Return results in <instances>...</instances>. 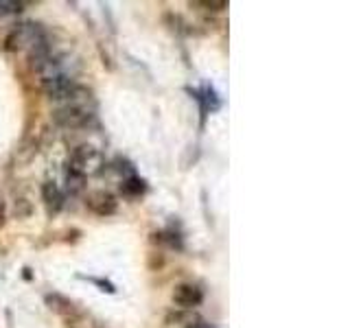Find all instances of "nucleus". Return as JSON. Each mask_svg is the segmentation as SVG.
I'll use <instances>...</instances> for the list:
<instances>
[{
    "mask_svg": "<svg viewBox=\"0 0 350 328\" xmlns=\"http://www.w3.org/2000/svg\"><path fill=\"white\" fill-rule=\"evenodd\" d=\"M57 107L53 112V120L66 129L85 127L94 118V96L85 85L75 83L68 92L55 98Z\"/></svg>",
    "mask_w": 350,
    "mask_h": 328,
    "instance_id": "f257e3e1",
    "label": "nucleus"
},
{
    "mask_svg": "<svg viewBox=\"0 0 350 328\" xmlns=\"http://www.w3.org/2000/svg\"><path fill=\"white\" fill-rule=\"evenodd\" d=\"M197 7H206L210 9V11H221V9L228 7V2H195Z\"/></svg>",
    "mask_w": 350,
    "mask_h": 328,
    "instance_id": "9d476101",
    "label": "nucleus"
},
{
    "mask_svg": "<svg viewBox=\"0 0 350 328\" xmlns=\"http://www.w3.org/2000/svg\"><path fill=\"white\" fill-rule=\"evenodd\" d=\"M173 300L180 307L193 309V307H197V304H202L204 293H202V289L195 285H180V287H175V291H173Z\"/></svg>",
    "mask_w": 350,
    "mask_h": 328,
    "instance_id": "20e7f679",
    "label": "nucleus"
},
{
    "mask_svg": "<svg viewBox=\"0 0 350 328\" xmlns=\"http://www.w3.org/2000/svg\"><path fill=\"white\" fill-rule=\"evenodd\" d=\"M83 184H85V177L81 173H77V171H72V169L66 171V188L70 193H79L81 188H83Z\"/></svg>",
    "mask_w": 350,
    "mask_h": 328,
    "instance_id": "0eeeda50",
    "label": "nucleus"
},
{
    "mask_svg": "<svg viewBox=\"0 0 350 328\" xmlns=\"http://www.w3.org/2000/svg\"><path fill=\"white\" fill-rule=\"evenodd\" d=\"M22 9V2H11V0H0V16L7 13H16Z\"/></svg>",
    "mask_w": 350,
    "mask_h": 328,
    "instance_id": "1a4fd4ad",
    "label": "nucleus"
},
{
    "mask_svg": "<svg viewBox=\"0 0 350 328\" xmlns=\"http://www.w3.org/2000/svg\"><path fill=\"white\" fill-rule=\"evenodd\" d=\"M121 191L125 193V195H140V193H144V182L138 177H129L123 182Z\"/></svg>",
    "mask_w": 350,
    "mask_h": 328,
    "instance_id": "6e6552de",
    "label": "nucleus"
},
{
    "mask_svg": "<svg viewBox=\"0 0 350 328\" xmlns=\"http://www.w3.org/2000/svg\"><path fill=\"white\" fill-rule=\"evenodd\" d=\"M44 201H46L48 210H53V212H57V210L62 208L63 197H62V193H59V188L55 184H51V182L44 184Z\"/></svg>",
    "mask_w": 350,
    "mask_h": 328,
    "instance_id": "423d86ee",
    "label": "nucleus"
},
{
    "mask_svg": "<svg viewBox=\"0 0 350 328\" xmlns=\"http://www.w3.org/2000/svg\"><path fill=\"white\" fill-rule=\"evenodd\" d=\"M188 328H215V326H210L208 322H202V320H199V322H195V324H190Z\"/></svg>",
    "mask_w": 350,
    "mask_h": 328,
    "instance_id": "9b49d317",
    "label": "nucleus"
},
{
    "mask_svg": "<svg viewBox=\"0 0 350 328\" xmlns=\"http://www.w3.org/2000/svg\"><path fill=\"white\" fill-rule=\"evenodd\" d=\"M101 164H103L101 154H99L97 149H92V147H77V149L72 151L70 160H68V169L81 173L83 177L88 173L99 171V169H101Z\"/></svg>",
    "mask_w": 350,
    "mask_h": 328,
    "instance_id": "7ed1b4c3",
    "label": "nucleus"
},
{
    "mask_svg": "<svg viewBox=\"0 0 350 328\" xmlns=\"http://www.w3.org/2000/svg\"><path fill=\"white\" fill-rule=\"evenodd\" d=\"M90 208L99 214H110V212H114L116 201H114V197L107 195V193H97V195H92V199H90Z\"/></svg>",
    "mask_w": 350,
    "mask_h": 328,
    "instance_id": "39448f33",
    "label": "nucleus"
},
{
    "mask_svg": "<svg viewBox=\"0 0 350 328\" xmlns=\"http://www.w3.org/2000/svg\"><path fill=\"white\" fill-rule=\"evenodd\" d=\"M33 66L42 81H48V79L55 77H77V73H79V61L68 53H51Z\"/></svg>",
    "mask_w": 350,
    "mask_h": 328,
    "instance_id": "f03ea898",
    "label": "nucleus"
}]
</instances>
